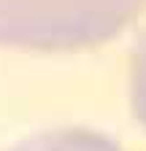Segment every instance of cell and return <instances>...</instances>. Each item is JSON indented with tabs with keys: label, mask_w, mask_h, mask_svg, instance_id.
<instances>
[{
	"label": "cell",
	"mask_w": 146,
	"mask_h": 151,
	"mask_svg": "<svg viewBox=\"0 0 146 151\" xmlns=\"http://www.w3.org/2000/svg\"><path fill=\"white\" fill-rule=\"evenodd\" d=\"M146 0H0V41L81 46L114 35Z\"/></svg>",
	"instance_id": "6da1fadb"
},
{
	"label": "cell",
	"mask_w": 146,
	"mask_h": 151,
	"mask_svg": "<svg viewBox=\"0 0 146 151\" xmlns=\"http://www.w3.org/2000/svg\"><path fill=\"white\" fill-rule=\"evenodd\" d=\"M135 100H138V111L146 122V41L138 51V65H135Z\"/></svg>",
	"instance_id": "7a4b0ae2"
}]
</instances>
